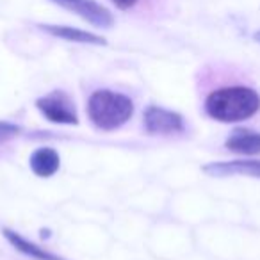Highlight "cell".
Segmentation results:
<instances>
[{"mask_svg": "<svg viewBox=\"0 0 260 260\" xmlns=\"http://www.w3.org/2000/svg\"><path fill=\"white\" fill-rule=\"evenodd\" d=\"M22 132L18 125L15 123H9V121H0V143H6L9 139L16 138V136Z\"/></svg>", "mask_w": 260, "mask_h": 260, "instance_id": "cell-11", "label": "cell"}, {"mask_svg": "<svg viewBox=\"0 0 260 260\" xmlns=\"http://www.w3.org/2000/svg\"><path fill=\"white\" fill-rule=\"evenodd\" d=\"M36 107L52 123H59V125H77L79 123V116H77L72 98L62 91H52L50 94L38 98Z\"/></svg>", "mask_w": 260, "mask_h": 260, "instance_id": "cell-4", "label": "cell"}, {"mask_svg": "<svg viewBox=\"0 0 260 260\" xmlns=\"http://www.w3.org/2000/svg\"><path fill=\"white\" fill-rule=\"evenodd\" d=\"M253 40H255V41H256V43H258V45H260V30H256V32H255V34H253Z\"/></svg>", "mask_w": 260, "mask_h": 260, "instance_id": "cell-13", "label": "cell"}, {"mask_svg": "<svg viewBox=\"0 0 260 260\" xmlns=\"http://www.w3.org/2000/svg\"><path fill=\"white\" fill-rule=\"evenodd\" d=\"M111 2L118 9H121V11H130V9H132L136 4H138L139 0H111Z\"/></svg>", "mask_w": 260, "mask_h": 260, "instance_id": "cell-12", "label": "cell"}, {"mask_svg": "<svg viewBox=\"0 0 260 260\" xmlns=\"http://www.w3.org/2000/svg\"><path fill=\"white\" fill-rule=\"evenodd\" d=\"M29 164L34 175L41 178H48L59 171L61 159H59V153L54 148H38L30 155Z\"/></svg>", "mask_w": 260, "mask_h": 260, "instance_id": "cell-9", "label": "cell"}, {"mask_svg": "<svg viewBox=\"0 0 260 260\" xmlns=\"http://www.w3.org/2000/svg\"><path fill=\"white\" fill-rule=\"evenodd\" d=\"M4 235H6V239H8V241L11 242V244L15 246L20 253L30 256V258H36V260H64V258H61V256L54 255V253L47 251L45 248L36 246L34 242L23 239L22 235L16 234V232H13V230H9V228H4Z\"/></svg>", "mask_w": 260, "mask_h": 260, "instance_id": "cell-10", "label": "cell"}, {"mask_svg": "<svg viewBox=\"0 0 260 260\" xmlns=\"http://www.w3.org/2000/svg\"><path fill=\"white\" fill-rule=\"evenodd\" d=\"M203 173L210 177H251L260 178V160H221L209 162L202 168Z\"/></svg>", "mask_w": 260, "mask_h": 260, "instance_id": "cell-6", "label": "cell"}, {"mask_svg": "<svg viewBox=\"0 0 260 260\" xmlns=\"http://www.w3.org/2000/svg\"><path fill=\"white\" fill-rule=\"evenodd\" d=\"M40 27L43 32L50 34L54 38H61V40L72 41V43H82V45H98V47H105L107 40L100 34L89 32V30L77 29V27L70 25H52V23H40Z\"/></svg>", "mask_w": 260, "mask_h": 260, "instance_id": "cell-7", "label": "cell"}, {"mask_svg": "<svg viewBox=\"0 0 260 260\" xmlns=\"http://www.w3.org/2000/svg\"><path fill=\"white\" fill-rule=\"evenodd\" d=\"M145 128L148 134H177L184 130V118L178 112L152 105L145 111Z\"/></svg>", "mask_w": 260, "mask_h": 260, "instance_id": "cell-5", "label": "cell"}, {"mask_svg": "<svg viewBox=\"0 0 260 260\" xmlns=\"http://www.w3.org/2000/svg\"><path fill=\"white\" fill-rule=\"evenodd\" d=\"M260 109V94L246 86H228L212 91L205 100V111L221 123H235L255 116Z\"/></svg>", "mask_w": 260, "mask_h": 260, "instance_id": "cell-1", "label": "cell"}, {"mask_svg": "<svg viewBox=\"0 0 260 260\" xmlns=\"http://www.w3.org/2000/svg\"><path fill=\"white\" fill-rule=\"evenodd\" d=\"M87 114L100 130H116L134 114V104L128 96L111 89H98L89 96Z\"/></svg>", "mask_w": 260, "mask_h": 260, "instance_id": "cell-2", "label": "cell"}, {"mask_svg": "<svg viewBox=\"0 0 260 260\" xmlns=\"http://www.w3.org/2000/svg\"><path fill=\"white\" fill-rule=\"evenodd\" d=\"M48 2L80 16L84 22L91 23L98 29H111L114 25L112 13L98 0H48Z\"/></svg>", "mask_w": 260, "mask_h": 260, "instance_id": "cell-3", "label": "cell"}, {"mask_svg": "<svg viewBox=\"0 0 260 260\" xmlns=\"http://www.w3.org/2000/svg\"><path fill=\"white\" fill-rule=\"evenodd\" d=\"M230 152L241 155H256L260 153V132L248 128H235L224 143Z\"/></svg>", "mask_w": 260, "mask_h": 260, "instance_id": "cell-8", "label": "cell"}]
</instances>
